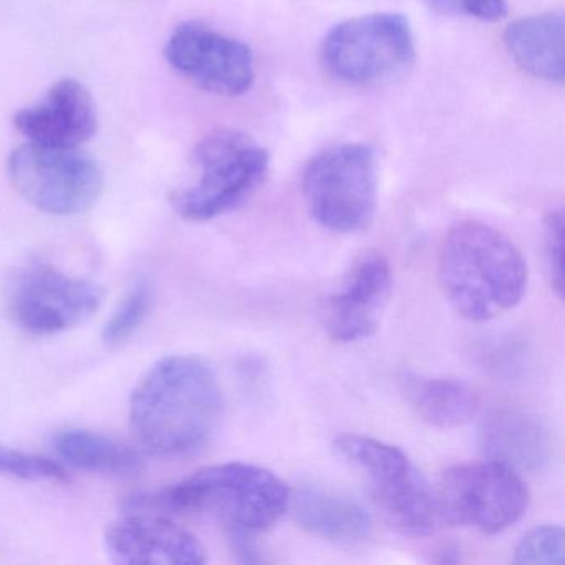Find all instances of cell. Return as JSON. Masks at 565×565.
I'll return each mask as SVG.
<instances>
[{"mask_svg":"<svg viewBox=\"0 0 565 565\" xmlns=\"http://www.w3.org/2000/svg\"><path fill=\"white\" fill-rule=\"evenodd\" d=\"M223 390L210 365L173 355L148 370L131 393L130 422L138 439L161 458L203 449L223 418Z\"/></svg>","mask_w":565,"mask_h":565,"instance_id":"obj_1","label":"cell"},{"mask_svg":"<svg viewBox=\"0 0 565 565\" xmlns=\"http://www.w3.org/2000/svg\"><path fill=\"white\" fill-rule=\"evenodd\" d=\"M289 504V488L276 472L233 461L200 469L158 494L134 495L127 508L210 515L233 541L273 527Z\"/></svg>","mask_w":565,"mask_h":565,"instance_id":"obj_2","label":"cell"},{"mask_svg":"<svg viewBox=\"0 0 565 565\" xmlns=\"http://www.w3.org/2000/svg\"><path fill=\"white\" fill-rule=\"evenodd\" d=\"M438 277L462 319L488 322L521 302L527 266L504 233L479 221H462L443 241Z\"/></svg>","mask_w":565,"mask_h":565,"instance_id":"obj_3","label":"cell"},{"mask_svg":"<svg viewBox=\"0 0 565 565\" xmlns=\"http://www.w3.org/2000/svg\"><path fill=\"white\" fill-rule=\"evenodd\" d=\"M198 178L178 188L170 203L178 216L207 223L236 210L259 190L269 173V153L247 134L233 128L213 131L193 151Z\"/></svg>","mask_w":565,"mask_h":565,"instance_id":"obj_4","label":"cell"},{"mask_svg":"<svg viewBox=\"0 0 565 565\" xmlns=\"http://www.w3.org/2000/svg\"><path fill=\"white\" fill-rule=\"evenodd\" d=\"M337 455L359 469L393 527L412 537L431 534L443 521L436 492L398 446L363 435H340Z\"/></svg>","mask_w":565,"mask_h":565,"instance_id":"obj_5","label":"cell"},{"mask_svg":"<svg viewBox=\"0 0 565 565\" xmlns=\"http://www.w3.org/2000/svg\"><path fill=\"white\" fill-rule=\"evenodd\" d=\"M302 194L317 224L332 233H359L379 204V161L365 143H342L317 153L303 168Z\"/></svg>","mask_w":565,"mask_h":565,"instance_id":"obj_6","label":"cell"},{"mask_svg":"<svg viewBox=\"0 0 565 565\" xmlns=\"http://www.w3.org/2000/svg\"><path fill=\"white\" fill-rule=\"evenodd\" d=\"M415 52L408 19L396 12H375L333 25L320 45V61L342 84L370 85L405 72Z\"/></svg>","mask_w":565,"mask_h":565,"instance_id":"obj_7","label":"cell"},{"mask_svg":"<svg viewBox=\"0 0 565 565\" xmlns=\"http://www.w3.org/2000/svg\"><path fill=\"white\" fill-rule=\"evenodd\" d=\"M436 498L443 519L488 535L521 521L531 501L519 472L498 459L446 469Z\"/></svg>","mask_w":565,"mask_h":565,"instance_id":"obj_8","label":"cell"},{"mask_svg":"<svg viewBox=\"0 0 565 565\" xmlns=\"http://www.w3.org/2000/svg\"><path fill=\"white\" fill-rule=\"evenodd\" d=\"M12 186L38 210L74 216L90 210L104 191V173L78 148L28 143L9 158Z\"/></svg>","mask_w":565,"mask_h":565,"instance_id":"obj_9","label":"cell"},{"mask_svg":"<svg viewBox=\"0 0 565 565\" xmlns=\"http://www.w3.org/2000/svg\"><path fill=\"white\" fill-rule=\"evenodd\" d=\"M104 300L98 284L35 263L15 277L9 306L15 322L34 335H54L90 319Z\"/></svg>","mask_w":565,"mask_h":565,"instance_id":"obj_10","label":"cell"},{"mask_svg":"<svg viewBox=\"0 0 565 565\" xmlns=\"http://www.w3.org/2000/svg\"><path fill=\"white\" fill-rule=\"evenodd\" d=\"M164 57L200 90L217 97H241L256 82V58L249 45L200 21L171 32Z\"/></svg>","mask_w":565,"mask_h":565,"instance_id":"obj_11","label":"cell"},{"mask_svg":"<svg viewBox=\"0 0 565 565\" xmlns=\"http://www.w3.org/2000/svg\"><path fill=\"white\" fill-rule=\"evenodd\" d=\"M105 548L120 565H201L203 544L168 515L151 509H127L105 532Z\"/></svg>","mask_w":565,"mask_h":565,"instance_id":"obj_12","label":"cell"},{"mask_svg":"<svg viewBox=\"0 0 565 565\" xmlns=\"http://www.w3.org/2000/svg\"><path fill=\"white\" fill-rule=\"evenodd\" d=\"M392 292V267L382 254H366L353 267L342 289L327 300L323 326L335 342L366 339L379 327Z\"/></svg>","mask_w":565,"mask_h":565,"instance_id":"obj_13","label":"cell"},{"mask_svg":"<svg viewBox=\"0 0 565 565\" xmlns=\"http://www.w3.org/2000/svg\"><path fill=\"white\" fill-rule=\"evenodd\" d=\"M14 127L29 143L81 148L97 134V107L81 82L65 78L57 82L39 104L18 111Z\"/></svg>","mask_w":565,"mask_h":565,"instance_id":"obj_14","label":"cell"},{"mask_svg":"<svg viewBox=\"0 0 565 565\" xmlns=\"http://www.w3.org/2000/svg\"><path fill=\"white\" fill-rule=\"evenodd\" d=\"M289 505L300 527L335 544L356 545L372 532V518L360 502L322 486H302Z\"/></svg>","mask_w":565,"mask_h":565,"instance_id":"obj_15","label":"cell"},{"mask_svg":"<svg viewBox=\"0 0 565 565\" xmlns=\"http://www.w3.org/2000/svg\"><path fill=\"white\" fill-rule=\"evenodd\" d=\"M504 45L519 68L547 84L565 77V21L562 12H544L511 22Z\"/></svg>","mask_w":565,"mask_h":565,"instance_id":"obj_16","label":"cell"},{"mask_svg":"<svg viewBox=\"0 0 565 565\" xmlns=\"http://www.w3.org/2000/svg\"><path fill=\"white\" fill-rule=\"evenodd\" d=\"M481 441L491 459L511 466L515 471H537L551 458L547 429L527 413L494 412L482 423Z\"/></svg>","mask_w":565,"mask_h":565,"instance_id":"obj_17","label":"cell"},{"mask_svg":"<svg viewBox=\"0 0 565 565\" xmlns=\"http://www.w3.org/2000/svg\"><path fill=\"white\" fill-rule=\"evenodd\" d=\"M402 388L419 418L436 428L468 425L479 413V396L465 382L406 373Z\"/></svg>","mask_w":565,"mask_h":565,"instance_id":"obj_18","label":"cell"},{"mask_svg":"<svg viewBox=\"0 0 565 565\" xmlns=\"http://www.w3.org/2000/svg\"><path fill=\"white\" fill-rule=\"evenodd\" d=\"M55 451L68 465L98 475L134 476L141 469L137 452L88 429H67L54 439Z\"/></svg>","mask_w":565,"mask_h":565,"instance_id":"obj_19","label":"cell"},{"mask_svg":"<svg viewBox=\"0 0 565 565\" xmlns=\"http://www.w3.org/2000/svg\"><path fill=\"white\" fill-rule=\"evenodd\" d=\"M151 307V289L148 284H138L121 300L120 306L105 323L102 339L108 345L121 343L137 332L147 319Z\"/></svg>","mask_w":565,"mask_h":565,"instance_id":"obj_20","label":"cell"},{"mask_svg":"<svg viewBox=\"0 0 565 565\" xmlns=\"http://www.w3.org/2000/svg\"><path fill=\"white\" fill-rule=\"evenodd\" d=\"M564 552V529L561 525H539L519 542L514 562L522 565H562Z\"/></svg>","mask_w":565,"mask_h":565,"instance_id":"obj_21","label":"cell"},{"mask_svg":"<svg viewBox=\"0 0 565 565\" xmlns=\"http://www.w3.org/2000/svg\"><path fill=\"white\" fill-rule=\"evenodd\" d=\"M0 475L24 481H58L64 478L65 471L58 462L44 456L0 445Z\"/></svg>","mask_w":565,"mask_h":565,"instance_id":"obj_22","label":"cell"},{"mask_svg":"<svg viewBox=\"0 0 565 565\" xmlns=\"http://www.w3.org/2000/svg\"><path fill=\"white\" fill-rule=\"evenodd\" d=\"M544 256L548 280L558 299L564 297V213L554 210L544 220Z\"/></svg>","mask_w":565,"mask_h":565,"instance_id":"obj_23","label":"cell"},{"mask_svg":"<svg viewBox=\"0 0 565 565\" xmlns=\"http://www.w3.org/2000/svg\"><path fill=\"white\" fill-rule=\"evenodd\" d=\"M425 2L445 14L488 22V24L502 21L508 15L505 0H425Z\"/></svg>","mask_w":565,"mask_h":565,"instance_id":"obj_24","label":"cell"}]
</instances>
